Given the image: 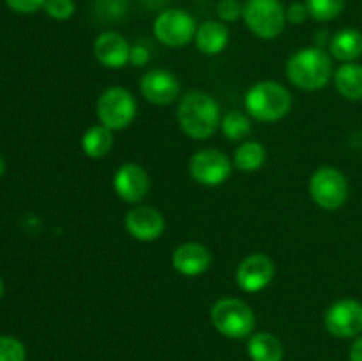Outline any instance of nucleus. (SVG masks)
Masks as SVG:
<instances>
[{"label": "nucleus", "mask_w": 362, "mask_h": 361, "mask_svg": "<svg viewBox=\"0 0 362 361\" xmlns=\"http://www.w3.org/2000/svg\"><path fill=\"white\" fill-rule=\"evenodd\" d=\"M177 120L187 137L205 140L221 124V112L218 101L207 92L191 91L180 101Z\"/></svg>", "instance_id": "nucleus-1"}, {"label": "nucleus", "mask_w": 362, "mask_h": 361, "mask_svg": "<svg viewBox=\"0 0 362 361\" xmlns=\"http://www.w3.org/2000/svg\"><path fill=\"white\" fill-rule=\"evenodd\" d=\"M331 57L318 46H310L293 53L286 62V76L303 91H318L331 80Z\"/></svg>", "instance_id": "nucleus-2"}, {"label": "nucleus", "mask_w": 362, "mask_h": 361, "mask_svg": "<svg viewBox=\"0 0 362 361\" xmlns=\"http://www.w3.org/2000/svg\"><path fill=\"white\" fill-rule=\"evenodd\" d=\"M292 108V96L278 81H258L247 91L246 110L253 119L276 122Z\"/></svg>", "instance_id": "nucleus-3"}, {"label": "nucleus", "mask_w": 362, "mask_h": 361, "mask_svg": "<svg viewBox=\"0 0 362 361\" xmlns=\"http://www.w3.org/2000/svg\"><path fill=\"white\" fill-rule=\"evenodd\" d=\"M214 328L226 338H246L253 333L255 314L243 299L223 297L216 301L211 310Z\"/></svg>", "instance_id": "nucleus-4"}, {"label": "nucleus", "mask_w": 362, "mask_h": 361, "mask_svg": "<svg viewBox=\"0 0 362 361\" xmlns=\"http://www.w3.org/2000/svg\"><path fill=\"white\" fill-rule=\"evenodd\" d=\"M246 27L260 39H274L285 30L286 9L281 0H246L243 4Z\"/></svg>", "instance_id": "nucleus-5"}, {"label": "nucleus", "mask_w": 362, "mask_h": 361, "mask_svg": "<svg viewBox=\"0 0 362 361\" xmlns=\"http://www.w3.org/2000/svg\"><path fill=\"white\" fill-rule=\"evenodd\" d=\"M310 195L318 207L336 211L349 198L346 177L334 166H320L310 179Z\"/></svg>", "instance_id": "nucleus-6"}, {"label": "nucleus", "mask_w": 362, "mask_h": 361, "mask_svg": "<svg viewBox=\"0 0 362 361\" xmlns=\"http://www.w3.org/2000/svg\"><path fill=\"white\" fill-rule=\"evenodd\" d=\"M99 120L112 131H120L133 122L136 115V101L124 87H110L98 99Z\"/></svg>", "instance_id": "nucleus-7"}, {"label": "nucleus", "mask_w": 362, "mask_h": 361, "mask_svg": "<svg viewBox=\"0 0 362 361\" xmlns=\"http://www.w3.org/2000/svg\"><path fill=\"white\" fill-rule=\"evenodd\" d=\"M154 35L161 45L182 48L197 35V23L189 13L182 9H165L154 20Z\"/></svg>", "instance_id": "nucleus-8"}, {"label": "nucleus", "mask_w": 362, "mask_h": 361, "mask_svg": "<svg viewBox=\"0 0 362 361\" xmlns=\"http://www.w3.org/2000/svg\"><path fill=\"white\" fill-rule=\"evenodd\" d=\"M324 324L332 336L352 338L362 333V303L357 299H339L325 311Z\"/></svg>", "instance_id": "nucleus-9"}, {"label": "nucleus", "mask_w": 362, "mask_h": 361, "mask_svg": "<svg viewBox=\"0 0 362 361\" xmlns=\"http://www.w3.org/2000/svg\"><path fill=\"white\" fill-rule=\"evenodd\" d=\"M191 177L204 186H219L232 173V163L218 149H204L189 161Z\"/></svg>", "instance_id": "nucleus-10"}, {"label": "nucleus", "mask_w": 362, "mask_h": 361, "mask_svg": "<svg viewBox=\"0 0 362 361\" xmlns=\"http://www.w3.org/2000/svg\"><path fill=\"white\" fill-rule=\"evenodd\" d=\"M272 276H274V264L267 255L262 253H253L244 258L235 273L237 285L244 292L253 294L264 290L272 282Z\"/></svg>", "instance_id": "nucleus-11"}, {"label": "nucleus", "mask_w": 362, "mask_h": 361, "mask_svg": "<svg viewBox=\"0 0 362 361\" xmlns=\"http://www.w3.org/2000/svg\"><path fill=\"white\" fill-rule=\"evenodd\" d=\"M113 188L124 202L136 204L147 197L148 190H151V179L144 166L136 165V163H124L115 172Z\"/></svg>", "instance_id": "nucleus-12"}, {"label": "nucleus", "mask_w": 362, "mask_h": 361, "mask_svg": "<svg viewBox=\"0 0 362 361\" xmlns=\"http://www.w3.org/2000/svg\"><path fill=\"white\" fill-rule=\"evenodd\" d=\"M140 91L148 103L163 106L175 101L180 92V85L175 74H172L170 71L152 69L141 78Z\"/></svg>", "instance_id": "nucleus-13"}, {"label": "nucleus", "mask_w": 362, "mask_h": 361, "mask_svg": "<svg viewBox=\"0 0 362 361\" xmlns=\"http://www.w3.org/2000/svg\"><path fill=\"white\" fill-rule=\"evenodd\" d=\"M126 230L138 241H156L165 232V218L161 212L148 205L131 209L126 214Z\"/></svg>", "instance_id": "nucleus-14"}, {"label": "nucleus", "mask_w": 362, "mask_h": 361, "mask_svg": "<svg viewBox=\"0 0 362 361\" xmlns=\"http://www.w3.org/2000/svg\"><path fill=\"white\" fill-rule=\"evenodd\" d=\"M131 46L119 32H103L94 41V57L99 64L112 69H120L129 62Z\"/></svg>", "instance_id": "nucleus-15"}, {"label": "nucleus", "mask_w": 362, "mask_h": 361, "mask_svg": "<svg viewBox=\"0 0 362 361\" xmlns=\"http://www.w3.org/2000/svg\"><path fill=\"white\" fill-rule=\"evenodd\" d=\"M173 268L184 276H198L211 268V251L200 243H184L173 251Z\"/></svg>", "instance_id": "nucleus-16"}, {"label": "nucleus", "mask_w": 362, "mask_h": 361, "mask_svg": "<svg viewBox=\"0 0 362 361\" xmlns=\"http://www.w3.org/2000/svg\"><path fill=\"white\" fill-rule=\"evenodd\" d=\"M230 32L223 21H205L197 28L194 42L204 55H218L226 48Z\"/></svg>", "instance_id": "nucleus-17"}, {"label": "nucleus", "mask_w": 362, "mask_h": 361, "mask_svg": "<svg viewBox=\"0 0 362 361\" xmlns=\"http://www.w3.org/2000/svg\"><path fill=\"white\" fill-rule=\"evenodd\" d=\"M331 53L334 59L349 64L362 55V32L357 28H343L331 39Z\"/></svg>", "instance_id": "nucleus-18"}, {"label": "nucleus", "mask_w": 362, "mask_h": 361, "mask_svg": "<svg viewBox=\"0 0 362 361\" xmlns=\"http://www.w3.org/2000/svg\"><path fill=\"white\" fill-rule=\"evenodd\" d=\"M247 354L251 361H281L283 343L272 333H257L247 340Z\"/></svg>", "instance_id": "nucleus-19"}, {"label": "nucleus", "mask_w": 362, "mask_h": 361, "mask_svg": "<svg viewBox=\"0 0 362 361\" xmlns=\"http://www.w3.org/2000/svg\"><path fill=\"white\" fill-rule=\"evenodd\" d=\"M334 84L339 94L350 101L362 99V66L356 62L343 64L334 74Z\"/></svg>", "instance_id": "nucleus-20"}, {"label": "nucleus", "mask_w": 362, "mask_h": 361, "mask_svg": "<svg viewBox=\"0 0 362 361\" xmlns=\"http://www.w3.org/2000/svg\"><path fill=\"white\" fill-rule=\"evenodd\" d=\"M81 147L83 152L92 159L105 158L113 147V134L112 130H108L103 124L92 126L85 131L83 138H81Z\"/></svg>", "instance_id": "nucleus-21"}, {"label": "nucleus", "mask_w": 362, "mask_h": 361, "mask_svg": "<svg viewBox=\"0 0 362 361\" xmlns=\"http://www.w3.org/2000/svg\"><path fill=\"white\" fill-rule=\"evenodd\" d=\"M265 163V147L258 142H244L233 156V165L243 172H257Z\"/></svg>", "instance_id": "nucleus-22"}, {"label": "nucleus", "mask_w": 362, "mask_h": 361, "mask_svg": "<svg viewBox=\"0 0 362 361\" xmlns=\"http://www.w3.org/2000/svg\"><path fill=\"white\" fill-rule=\"evenodd\" d=\"M310 16L317 21H331L345 9L346 0H306Z\"/></svg>", "instance_id": "nucleus-23"}, {"label": "nucleus", "mask_w": 362, "mask_h": 361, "mask_svg": "<svg viewBox=\"0 0 362 361\" xmlns=\"http://www.w3.org/2000/svg\"><path fill=\"white\" fill-rule=\"evenodd\" d=\"M221 130L225 133V137L230 138V140H243V138H246L250 134L251 122L243 112L232 110L221 120Z\"/></svg>", "instance_id": "nucleus-24"}, {"label": "nucleus", "mask_w": 362, "mask_h": 361, "mask_svg": "<svg viewBox=\"0 0 362 361\" xmlns=\"http://www.w3.org/2000/svg\"><path fill=\"white\" fill-rule=\"evenodd\" d=\"M129 0H94V13L103 21H119L127 14Z\"/></svg>", "instance_id": "nucleus-25"}, {"label": "nucleus", "mask_w": 362, "mask_h": 361, "mask_svg": "<svg viewBox=\"0 0 362 361\" xmlns=\"http://www.w3.org/2000/svg\"><path fill=\"white\" fill-rule=\"evenodd\" d=\"M42 9H45V13L48 14L49 18H53V20L66 21L74 14L76 4H74V0H46Z\"/></svg>", "instance_id": "nucleus-26"}, {"label": "nucleus", "mask_w": 362, "mask_h": 361, "mask_svg": "<svg viewBox=\"0 0 362 361\" xmlns=\"http://www.w3.org/2000/svg\"><path fill=\"white\" fill-rule=\"evenodd\" d=\"M0 361H25V347L13 336H0Z\"/></svg>", "instance_id": "nucleus-27"}, {"label": "nucleus", "mask_w": 362, "mask_h": 361, "mask_svg": "<svg viewBox=\"0 0 362 361\" xmlns=\"http://www.w3.org/2000/svg\"><path fill=\"white\" fill-rule=\"evenodd\" d=\"M216 11L221 21H235L243 16V4L239 0H219Z\"/></svg>", "instance_id": "nucleus-28"}, {"label": "nucleus", "mask_w": 362, "mask_h": 361, "mask_svg": "<svg viewBox=\"0 0 362 361\" xmlns=\"http://www.w3.org/2000/svg\"><path fill=\"white\" fill-rule=\"evenodd\" d=\"M45 2L46 0H6L9 9H13L14 13H20V14L35 13V11L45 7Z\"/></svg>", "instance_id": "nucleus-29"}, {"label": "nucleus", "mask_w": 362, "mask_h": 361, "mask_svg": "<svg viewBox=\"0 0 362 361\" xmlns=\"http://www.w3.org/2000/svg\"><path fill=\"white\" fill-rule=\"evenodd\" d=\"M308 18H310V11H308L306 4L293 2L286 9V21H290V23L303 25Z\"/></svg>", "instance_id": "nucleus-30"}, {"label": "nucleus", "mask_w": 362, "mask_h": 361, "mask_svg": "<svg viewBox=\"0 0 362 361\" xmlns=\"http://www.w3.org/2000/svg\"><path fill=\"white\" fill-rule=\"evenodd\" d=\"M148 60H151V53H148V50L145 48V46L136 45L131 48L129 64H133V66H136V67H144V66H147Z\"/></svg>", "instance_id": "nucleus-31"}, {"label": "nucleus", "mask_w": 362, "mask_h": 361, "mask_svg": "<svg viewBox=\"0 0 362 361\" xmlns=\"http://www.w3.org/2000/svg\"><path fill=\"white\" fill-rule=\"evenodd\" d=\"M350 361H362V333L350 347Z\"/></svg>", "instance_id": "nucleus-32"}, {"label": "nucleus", "mask_w": 362, "mask_h": 361, "mask_svg": "<svg viewBox=\"0 0 362 361\" xmlns=\"http://www.w3.org/2000/svg\"><path fill=\"white\" fill-rule=\"evenodd\" d=\"M144 2L147 4L148 7H154V9H158V7H161L166 0H144Z\"/></svg>", "instance_id": "nucleus-33"}, {"label": "nucleus", "mask_w": 362, "mask_h": 361, "mask_svg": "<svg viewBox=\"0 0 362 361\" xmlns=\"http://www.w3.org/2000/svg\"><path fill=\"white\" fill-rule=\"evenodd\" d=\"M2 173H4V161L2 158H0V177H2Z\"/></svg>", "instance_id": "nucleus-34"}, {"label": "nucleus", "mask_w": 362, "mask_h": 361, "mask_svg": "<svg viewBox=\"0 0 362 361\" xmlns=\"http://www.w3.org/2000/svg\"><path fill=\"white\" fill-rule=\"evenodd\" d=\"M2 292H4V283L2 280H0V297H2Z\"/></svg>", "instance_id": "nucleus-35"}]
</instances>
